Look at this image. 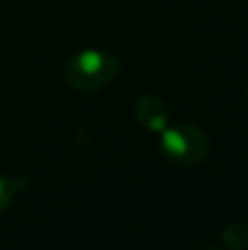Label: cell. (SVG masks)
Here are the masks:
<instances>
[{
  "label": "cell",
  "instance_id": "cell-1",
  "mask_svg": "<svg viewBox=\"0 0 248 250\" xmlns=\"http://www.w3.org/2000/svg\"><path fill=\"white\" fill-rule=\"evenodd\" d=\"M119 57L103 48H86L68 60L64 79L77 92H97L119 73Z\"/></svg>",
  "mask_w": 248,
  "mask_h": 250
},
{
  "label": "cell",
  "instance_id": "cell-2",
  "mask_svg": "<svg viewBox=\"0 0 248 250\" xmlns=\"http://www.w3.org/2000/svg\"><path fill=\"white\" fill-rule=\"evenodd\" d=\"M161 151L169 163L196 167L209 156V136L198 125H167L161 132Z\"/></svg>",
  "mask_w": 248,
  "mask_h": 250
},
{
  "label": "cell",
  "instance_id": "cell-3",
  "mask_svg": "<svg viewBox=\"0 0 248 250\" xmlns=\"http://www.w3.org/2000/svg\"><path fill=\"white\" fill-rule=\"evenodd\" d=\"M134 117L136 123L143 129L154 134H161L163 129L169 125V108L167 104L156 95H143L139 97L134 108Z\"/></svg>",
  "mask_w": 248,
  "mask_h": 250
},
{
  "label": "cell",
  "instance_id": "cell-4",
  "mask_svg": "<svg viewBox=\"0 0 248 250\" xmlns=\"http://www.w3.org/2000/svg\"><path fill=\"white\" fill-rule=\"evenodd\" d=\"M222 242L227 248H235V250H246L248 248V226L246 224H228L222 230Z\"/></svg>",
  "mask_w": 248,
  "mask_h": 250
},
{
  "label": "cell",
  "instance_id": "cell-5",
  "mask_svg": "<svg viewBox=\"0 0 248 250\" xmlns=\"http://www.w3.org/2000/svg\"><path fill=\"white\" fill-rule=\"evenodd\" d=\"M24 187V178H9L0 173V215L9 208L11 200L16 198V193Z\"/></svg>",
  "mask_w": 248,
  "mask_h": 250
}]
</instances>
